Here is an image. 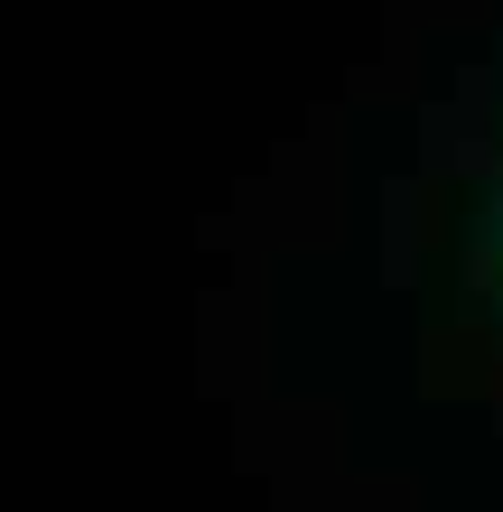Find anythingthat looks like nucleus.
Instances as JSON below:
<instances>
[{"label": "nucleus", "mask_w": 503, "mask_h": 512, "mask_svg": "<svg viewBox=\"0 0 503 512\" xmlns=\"http://www.w3.org/2000/svg\"><path fill=\"white\" fill-rule=\"evenodd\" d=\"M476 289L494 298V317H503V177H494V196L476 215Z\"/></svg>", "instance_id": "nucleus-1"}]
</instances>
